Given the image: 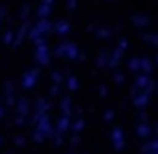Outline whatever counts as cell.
I'll list each match as a JSON object with an SVG mask.
<instances>
[{"instance_id": "obj_28", "label": "cell", "mask_w": 158, "mask_h": 154, "mask_svg": "<svg viewBox=\"0 0 158 154\" xmlns=\"http://www.w3.org/2000/svg\"><path fill=\"white\" fill-rule=\"evenodd\" d=\"M2 116H4V108L0 106V118H2Z\"/></svg>"}, {"instance_id": "obj_12", "label": "cell", "mask_w": 158, "mask_h": 154, "mask_svg": "<svg viewBox=\"0 0 158 154\" xmlns=\"http://www.w3.org/2000/svg\"><path fill=\"white\" fill-rule=\"evenodd\" d=\"M2 40H4V44H12V42H14V34H12V30H8V32H4V36H2Z\"/></svg>"}, {"instance_id": "obj_3", "label": "cell", "mask_w": 158, "mask_h": 154, "mask_svg": "<svg viewBox=\"0 0 158 154\" xmlns=\"http://www.w3.org/2000/svg\"><path fill=\"white\" fill-rule=\"evenodd\" d=\"M36 60H38L42 66H46L48 62H50V50H48L46 42H38L36 44Z\"/></svg>"}, {"instance_id": "obj_24", "label": "cell", "mask_w": 158, "mask_h": 154, "mask_svg": "<svg viewBox=\"0 0 158 154\" xmlns=\"http://www.w3.org/2000/svg\"><path fill=\"white\" fill-rule=\"evenodd\" d=\"M140 96H142V98H136V104H138V106H140V104H146V100H148L146 94H140Z\"/></svg>"}, {"instance_id": "obj_4", "label": "cell", "mask_w": 158, "mask_h": 154, "mask_svg": "<svg viewBox=\"0 0 158 154\" xmlns=\"http://www.w3.org/2000/svg\"><path fill=\"white\" fill-rule=\"evenodd\" d=\"M52 32L58 34V36H66L70 32V24L66 22V20H58V22L52 24Z\"/></svg>"}, {"instance_id": "obj_18", "label": "cell", "mask_w": 158, "mask_h": 154, "mask_svg": "<svg viewBox=\"0 0 158 154\" xmlns=\"http://www.w3.org/2000/svg\"><path fill=\"white\" fill-rule=\"evenodd\" d=\"M82 126H84V122H82V120H78V122H74L72 130H74V132H80V130H82Z\"/></svg>"}, {"instance_id": "obj_22", "label": "cell", "mask_w": 158, "mask_h": 154, "mask_svg": "<svg viewBox=\"0 0 158 154\" xmlns=\"http://www.w3.org/2000/svg\"><path fill=\"white\" fill-rule=\"evenodd\" d=\"M138 134L140 136H146L148 134V126H138Z\"/></svg>"}, {"instance_id": "obj_6", "label": "cell", "mask_w": 158, "mask_h": 154, "mask_svg": "<svg viewBox=\"0 0 158 154\" xmlns=\"http://www.w3.org/2000/svg\"><path fill=\"white\" fill-rule=\"evenodd\" d=\"M36 78H38V70H30V72L24 74V88H32L36 84Z\"/></svg>"}, {"instance_id": "obj_26", "label": "cell", "mask_w": 158, "mask_h": 154, "mask_svg": "<svg viewBox=\"0 0 158 154\" xmlns=\"http://www.w3.org/2000/svg\"><path fill=\"white\" fill-rule=\"evenodd\" d=\"M42 4H48V6H52V4H54V0H42Z\"/></svg>"}, {"instance_id": "obj_14", "label": "cell", "mask_w": 158, "mask_h": 154, "mask_svg": "<svg viewBox=\"0 0 158 154\" xmlns=\"http://www.w3.org/2000/svg\"><path fill=\"white\" fill-rule=\"evenodd\" d=\"M96 36H98V38H110L112 32H110V30H106V28H100V30L96 32Z\"/></svg>"}, {"instance_id": "obj_29", "label": "cell", "mask_w": 158, "mask_h": 154, "mask_svg": "<svg viewBox=\"0 0 158 154\" xmlns=\"http://www.w3.org/2000/svg\"><path fill=\"white\" fill-rule=\"evenodd\" d=\"M0 144H2V140H0Z\"/></svg>"}, {"instance_id": "obj_15", "label": "cell", "mask_w": 158, "mask_h": 154, "mask_svg": "<svg viewBox=\"0 0 158 154\" xmlns=\"http://www.w3.org/2000/svg\"><path fill=\"white\" fill-rule=\"evenodd\" d=\"M128 68H130V70H138L140 68V58H132L130 64H128Z\"/></svg>"}, {"instance_id": "obj_13", "label": "cell", "mask_w": 158, "mask_h": 154, "mask_svg": "<svg viewBox=\"0 0 158 154\" xmlns=\"http://www.w3.org/2000/svg\"><path fill=\"white\" fill-rule=\"evenodd\" d=\"M108 56H110L108 52H102L100 56H98V64H100V66H108Z\"/></svg>"}, {"instance_id": "obj_5", "label": "cell", "mask_w": 158, "mask_h": 154, "mask_svg": "<svg viewBox=\"0 0 158 154\" xmlns=\"http://www.w3.org/2000/svg\"><path fill=\"white\" fill-rule=\"evenodd\" d=\"M110 140H112V146H114L116 150H120V148H122V144H124L122 130H120V128H114V130H112V134H110Z\"/></svg>"}, {"instance_id": "obj_10", "label": "cell", "mask_w": 158, "mask_h": 154, "mask_svg": "<svg viewBox=\"0 0 158 154\" xmlns=\"http://www.w3.org/2000/svg\"><path fill=\"white\" fill-rule=\"evenodd\" d=\"M132 22H134L136 26H146L148 18H146V16H142V14H136V16H132Z\"/></svg>"}, {"instance_id": "obj_27", "label": "cell", "mask_w": 158, "mask_h": 154, "mask_svg": "<svg viewBox=\"0 0 158 154\" xmlns=\"http://www.w3.org/2000/svg\"><path fill=\"white\" fill-rule=\"evenodd\" d=\"M2 14H4V8H0V22H2Z\"/></svg>"}, {"instance_id": "obj_1", "label": "cell", "mask_w": 158, "mask_h": 154, "mask_svg": "<svg viewBox=\"0 0 158 154\" xmlns=\"http://www.w3.org/2000/svg\"><path fill=\"white\" fill-rule=\"evenodd\" d=\"M38 122V126H36V130H34V140H44L46 136H50L54 134V130H52V126H50V120H48V116H42L40 120H36Z\"/></svg>"}, {"instance_id": "obj_2", "label": "cell", "mask_w": 158, "mask_h": 154, "mask_svg": "<svg viewBox=\"0 0 158 154\" xmlns=\"http://www.w3.org/2000/svg\"><path fill=\"white\" fill-rule=\"evenodd\" d=\"M56 54H58V56H66V58H70V60H74V58H80L78 46H76V44H72V42L60 44V46L56 48Z\"/></svg>"}, {"instance_id": "obj_19", "label": "cell", "mask_w": 158, "mask_h": 154, "mask_svg": "<svg viewBox=\"0 0 158 154\" xmlns=\"http://www.w3.org/2000/svg\"><path fill=\"white\" fill-rule=\"evenodd\" d=\"M146 80H148L146 76H138V78H136V84H138V86H146Z\"/></svg>"}, {"instance_id": "obj_25", "label": "cell", "mask_w": 158, "mask_h": 154, "mask_svg": "<svg viewBox=\"0 0 158 154\" xmlns=\"http://www.w3.org/2000/svg\"><path fill=\"white\" fill-rule=\"evenodd\" d=\"M112 118H114V112H110V110H108L106 114H104V120H112Z\"/></svg>"}, {"instance_id": "obj_7", "label": "cell", "mask_w": 158, "mask_h": 154, "mask_svg": "<svg viewBox=\"0 0 158 154\" xmlns=\"http://www.w3.org/2000/svg\"><path fill=\"white\" fill-rule=\"evenodd\" d=\"M68 126H70V120H68V116L64 114L60 120H58V124H56V130H54V132H56V134H62V132H66V130H68Z\"/></svg>"}, {"instance_id": "obj_20", "label": "cell", "mask_w": 158, "mask_h": 154, "mask_svg": "<svg viewBox=\"0 0 158 154\" xmlns=\"http://www.w3.org/2000/svg\"><path fill=\"white\" fill-rule=\"evenodd\" d=\"M126 48H128V42H126V40H120V42H118V50H126Z\"/></svg>"}, {"instance_id": "obj_17", "label": "cell", "mask_w": 158, "mask_h": 154, "mask_svg": "<svg viewBox=\"0 0 158 154\" xmlns=\"http://www.w3.org/2000/svg\"><path fill=\"white\" fill-rule=\"evenodd\" d=\"M60 106L64 108V114L68 116V114H70V100H68V98H64V100H62V104H60Z\"/></svg>"}, {"instance_id": "obj_21", "label": "cell", "mask_w": 158, "mask_h": 154, "mask_svg": "<svg viewBox=\"0 0 158 154\" xmlns=\"http://www.w3.org/2000/svg\"><path fill=\"white\" fill-rule=\"evenodd\" d=\"M52 78H54V82H56V84H60V82H62V74L60 72H54Z\"/></svg>"}, {"instance_id": "obj_8", "label": "cell", "mask_w": 158, "mask_h": 154, "mask_svg": "<svg viewBox=\"0 0 158 154\" xmlns=\"http://www.w3.org/2000/svg\"><path fill=\"white\" fill-rule=\"evenodd\" d=\"M26 32H28V24L24 22V24H22V28H20L18 32H16V38H14V46H20V44H22V40H24V36H26Z\"/></svg>"}, {"instance_id": "obj_23", "label": "cell", "mask_w": 158, "mask_h": 154, "mask_svg": "<svg viewBox=\"0 0 158 154\" xmlns=\"http://www.w3.org/2000/svg\"><path fill=\"white\" fill-rule=\"evenodd\" d=\"M66 8H68V10H74V8H76V0H68V2H66Z\"/></svg>"}, {"instance_id": "obj_16", "label": "cell", "mask_w": 158, "mask_h": 154, "mask_svg": "<svg viewBox=\"0 0 158 154\" xmlns=\"http://www.w3.org/2000/svg\"><path fill=\"white\" fill-rule=\"evenodd\" d=\"M68 88H70V90H76V88H78V80H76L74 76L68 78Z\"/></svg>"}, {"instance_id": "obj_11", "label": "cell", "mask_w": 158, "mask_h": 154, "mask_svg": "<svg viewBox=\"0 0 158 154\" xmlns=\"http://www.w3.org/2000/svg\"><path fill=\"white\" fill-rule=\"evenodd\" d=\"M18 112H20V116H26V114H28V102H26V100H20Z\"/></svg>"}, {"instance_id": "obj_9", "label": "cell", "mask_w": 158, "mask_h": 154, "mask_svg": "<svg viewBox=\"0 0 158 154\" xmlns=\"http://www.w3.org/2000/svg\"><path fill=\"white\" fill-rule=\"evenodd\" d=\"M50 10H52V6H48V4H40L38 16H40V18H48V16H50Z\"/></svg>"}]
</instances>
